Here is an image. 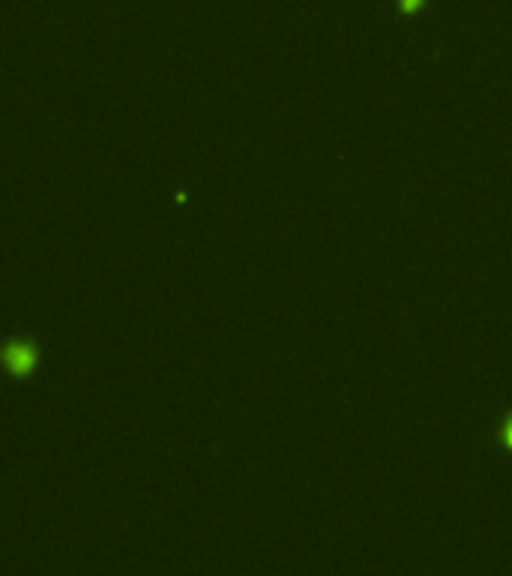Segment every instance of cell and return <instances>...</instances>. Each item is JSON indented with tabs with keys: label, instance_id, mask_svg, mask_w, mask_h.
Instances as JSON below:
<instances>
[{
	"label": "cell",
	"instance_id": "cell-3",
	"mask_svg": "<svg viewBox=\"0 0 512 576\" xmlns=\"http://www.w3.org/2000/svg\"><path fill=\"white\" fill-rule=\"evenodd\" d=\"M422 0H398V6H402V12H413L416 6H420Z\"/></svg>",
	"mask_w": 512,
	"mask_h": 576
},
{
	"label": "cell",
	"instance_id": "cell-2",
	"mask_svg": "<svg viewBox=\"0 0 512 576\" xmlns=\"http://www.w3.org/2000/svg\"><path fill=\"white\" fill-rule=\"evenodd\" d=\"M500 441H503V444H506L509 450H512V417H509L506 424H503V429H500Z\"/></svg>",
	"mask_w": 512,
	"mask_h": 576
},
{
	"label": "cell",
	"instance_id": "cell-1",
	"mask_svg": "<svg viewBox=\"0 0 512 576\" xmlns=\"http://www.w3.org/2000/svg\"><path fill=\"white\" fill-rule=\"evenodd\" d=\"M33 366H37V348L30 346V342H12V346H6V369H10L12 375H30L33 373Z\"/></svg>",
	"mask_w": 512,
	"mask_h": 576
}]
</instances>
